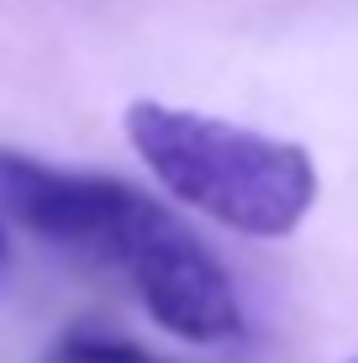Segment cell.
<instances>
[{
    "label": "cell",
    "instance_id": "6da1fadb",
    "mask_svg": "<svg viewBox=\"0 0 358 363\" xmlns=\"http://www.w3.org/2000/svg\"><path fill=\"white\" fill-rule=\"evenodd\" d=\"M0 216L116 274L147 306V316L184 342L242 337V300L221 258L138 184L0 153Z\"/></svg>",
    "mask_w": 358,
    "mask_h": 363
},
{
    "label": "cell",
    "instance_id": "7a4b0ae2",
    "mask_svg": "<svg viewBox=\"0 0 358 363\" xmlns=\"http://www.w3.org/2000/svg\"><path fill=\"white\" fill-rule=\"evenodd\" d=\"M127 137L174 200L242 237H290L316 206V164L301 143L164 100H132Z\"/></svg>",
    "mask_w": 358,
    "mask_h": 363
},
{
    "label": "cell",
    "instance_id": "5b68a950",
    "mask_svg": "<svg viewBox=\"0 0 358 363\" xmlns=\"http://www.w3.org/2000/svg\"><path fill=\"white\" fill-rule=\"evenodd\" d=\"M342 363H358V353H353V358H342Z\"/></svg>",
    "mask_w": 358,
    "mask_h": 363
},
{
    "label": "cell",
    "instance_id": "3957f363",
    "mask_svg": "<svg viewBox=\"0 0 358 363\" xmlns=\"http://www.w3.org/2000/svg\"><path fill=\"white\" fill-rule=\"evenodd\" d=\"M43 363H169V358L147 353V347L127 342V337H111L101 327H74L47 347Z\"/></svg>",
    "mask_w": 358,
    "mask_h": 363
},
{
    "label": "cell",
    "instance_id": "277c9868",
    "mask_svg": "<svg viewBox=\"0 0 358 363\" xmlns=\"http://www.w3.org/2000/svg\"><path fill=\"white\" fill-rule=\"evenodd\" d=\"M11 279V237H6V221H0V284Z\"/></svg>",
    "mask_w": 358,
    "mask_h": 363
}]
</instances>
